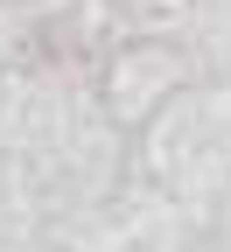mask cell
Segmentation results:
<instances>
[{
	"label": "cell",
	"mask_w": 231,
	"mask_h": 252,
	"mask_svg": "<svg viewBox=\"0 0 231 252\" xmlns=\"http://www.w3.org/2000/svg\"><path fill=\"white\" fill-rule=\"evenodd\" d=\"M189 77H203L196 56H189V42H175V35H126V42H112L98 56V105L112 112V126L133 133V126L168 98V91H182Z\"/></svg>",
	"instance_id": "obj_1"
}]
</instances>
